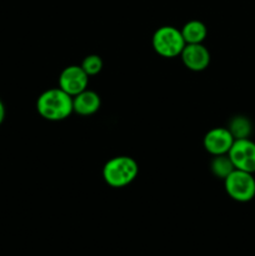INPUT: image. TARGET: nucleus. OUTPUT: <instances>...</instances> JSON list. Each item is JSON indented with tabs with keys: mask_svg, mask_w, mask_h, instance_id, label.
I'll return each instance as SVG.
<instances>
[{
	"mask_svg": "<svg viewBox=\"0 0 255 256\" xmlns=\"http://www.w3.org/2000/svg\"><path fill=\"white\" fill-rule=\"evenodd\" d=\"M89 75L79 65H69L65 68L59 76V88L72 96L88 89Z\"/></svg>",
	"mask_w": 255,
	"mask_h": 256,
	"instance_id": "nucleus-6",
	"label": "nucleus"
},
{
	"mask_svg": "<svg viewBox=\"0 0 255 256\" xmlns=\"http://www.w3.org/2000/svg\"><path fill=\"white\" fill-rule=\"evenodd\" d=\"M36 110L45 120L62 122L74 112L72 96L60 88L48 89L38 98Z\"/></svg>",
	"mask_w": 255,
	"mask_h": 256,
	"instance_id": "nucleus-1",
	"label": "nucleus"
},
{
	"mask_svg": "<svg viewBox=\"0 0 255 256\" xmlns=\"http://www.w3.org/2000/svg\"><path fill=\"white\" fill-rule=\"evenodd\" d=\"M80 66L82 68V70H84L89 76H92V75H96L102 72V60L99 55H88V56L84 58V60H82Z\"/></svg>",
	"mask_w": 255,
	"mask_h": 256,
	"instance_id": "nucleus-13",
	"label": "nucleus"
},
{
	"mask_svg": "<svg viewBox=\"0 0 255 256\" xmlns=\"http://www.w3.org/2000/svg\"><path fill=\"white\" fill-rule=\"evenodd\" d=\"M228 130L232 132L235 140L248 139L252 134V122L248 116L236 115V116L232 118V120L229 122Z\"/></svg>",
	"mask_w": 255,
	"mask_h": 256,
	"instance_id": "nucleus-11",
	"label": "nucleus"
},
{
	"mask_svg": "<svg viewBox=\"0 0 255 256\" xmlns=\"http://www.w3.org/2000/svg\"><path fill=\"white\" fill-rule=\"evenodd\" d=\"M180 32L186 44H202L208 35L206 26L200 20H190Z\"/></svg>",
	"mask_w": 255,
	"mask_h": 256,
	"instance_id": "nucleus-10",
	"label": "nucleus"
},
{
	"mask_svg": "<svg viewBox=\"0 0 255 256\" xmlns=\"http://www.w3.org/2000/svg\"><path fill=\"white\" fill-rule=\"evenodd\" d=\"M234 168L242 172H255V142L250 138L248 139H238L232 142L229 152Z\"/></svg>",
	"mask_w": 255,
	"mask_h": 256,
	"instance_id": "nucleus-5",
	"label": "nucleus"
},
{
	"mask_svg": "<svg viewBox=\"0 0 255 256\" xmlns=\"http://www.w3.org/2000/svg\"><path fill=\"white\" fill-rule=\"evenodd\" d=\"M180 56L185 66L192 72H202L210 64V52L202 44H186Z\"/></svg>",
	"mask_w": 255,
	"mask_h": 256,
	"instance_id": "nucleus-8",
	"label": "nucleus"
},
{
	"mask_svg": "<svg viewBox=\"0 0 255 256\" xmlns=\"http://www.w3.org/2000/svg\"><path fill=\"white\" fill-rule=\"evenodd\" d=\"M152 44L155 52H158L160 56L175 58L182 54L186 42L180 30L170 25H165L154 32Z\"/></svg>",
	"mask_w": 255,
	"mask_h": 256,
	"instance_id": "nucleus-3",
	"label": "nucleus"
},
{
	"mask_svg": "<svg viewBox=\"0 0 255 256\" xmlns=\"http://www.w3.org/2000/svg\"><path fill=\"white\" fill-rule=\"evenodd\" d=\"M224 184L228 195L235 202H248L255 198V178L252 172L235 169L224 179Z\"/></svg>",
	"mask_w": 255,
	"mask_h": 256,
	"instance_id": "nucleus-4",
	"label": "nucleus"
},
{
	"mask_svg": "<svg viewBox=\"0 0 255 256\" xmlns=\"http://www.w3.org/2000/svg\"><path fill=\"white\" fill-rule=\"evenodd\" d=\"M210 169L212 172L219 179H226L230 174L235 170L234 164L228 154L215 155L210 162Z\"/></svg>",
	"mask_w": 255,
	"mask_h": 256,
	"instance_id": "nucleus-12",
	"label": "nucleus"
},
{
	"mask_svg": "<svg viewBox=\"0 0 255 256\" xmlns=\"http://www.w3.org/2000/svg\"><path fill=\"white\" fill-rule=\"evenodd\" d=\"M4 119H5V106H4V102H2V99H0V125L2 124Z\"/></svg>",
	"mask_w": 255,
	"mask_h": 256,
	"instance_id": "nucleus-14",
	"label": "nucleus"
},
{
	"mask_svg": "<svg viewBox=\"0 0 255 256\" xmlns=\"http://www.w3.org/2000/svg\"><path fill=\"white\" fill-rule=\"evenodd\" d=\"M100 105H102L100 96L92 90L85 89L84 92L72 96L74 112L82 115V116H89V115L95 114L100 109Z\"/></svg>",
	"mask_w": 255,
	"mask_h": 256,
	"instance_id": "nucleus-9",
	"label": "nucleus"
},
{
	"mask_svg": "<svg viewBox=\"0 0 255 256\" xmlns=\"http://www.w3.org/2000/svg\"><path fill=\"white\" fill-rule=\"evenodd\" d=\"M139 165L132 158L115 156L105 162L102 168V179L112 188H124L132 184L138 176Z\"/></svg>",
	"mask_w": 255,
	"mask_h": 256,
	"instance_id": "nucleus-2",
	"label": "nucleus"
},
{
	"mask_svg": "<svg viewBox=\"0 0 255 256\" xmlns=\"http://www.w3.org/2000/svg\"><path fill=\"white\" fill-rule=\"evenodd\" d=\"M234 142V136L228 130V128H214L205 134L202 144L205 150L215 156V155L228 154Z\"/></svg>",
	"mask_w": 255,
	"mask_h": 256,
	"instance_id": "nucleus-7",
	"label": "nucleus"
}]
</instances>
